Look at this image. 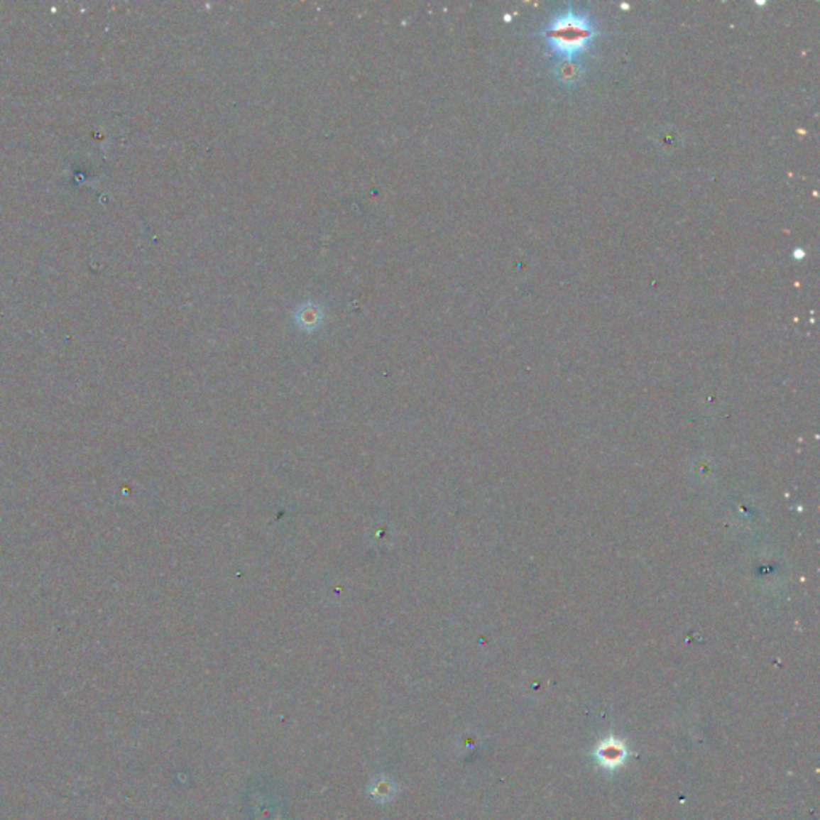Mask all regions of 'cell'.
<instances>
[{
  "mask_svg": "<svg viewBox=\"0 0 820 820\" xmlns=\"http://www.w3.org/2000/svg\"><path fill=\"white\" fill-rule=\"evenodd\" d=\"M548 37L562 53L579 52L591 37V26H588L581 18L569 15L553 24Z\"/></svg>",
  "mask_w": 820,
  "mask_h": 820,
  "instance_id": "1",
  "label": "cell"
},
{
  "mask_svg": "<svg viewBox=\"0 0 820 820\" xmlns=\"http://www.w3.org/2000/svg\"><path fill=\"white\" fill-rule=\"evenodd\" d=\"M593 758L604 771H616L628 760V747L622 738L611 736L598 743L593 751Z\"/></svg>",
  "mask_w": 820,
  "mask_h": 820,
  "instance_id": "2",
  "label": "cell"
},
{
  "mask_svg": "<svg viewBox=\"0 0 820 820\" xmlns=\"http://www.w3.org/2000/svg\"><path fill=\"white\" fill-rule=\"evenodd\" d=\"M371 793L373 794L375 798L378 801H388L393 798V782L386 780V782H375V784L371 787Z\"/></svg>",
  "mask_w": 820,
  "mask_h": 820,
  "instance_id": "3",
  "label": "cell"
}]
</instances>
